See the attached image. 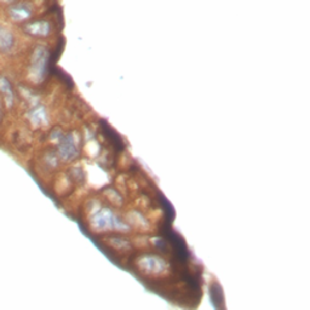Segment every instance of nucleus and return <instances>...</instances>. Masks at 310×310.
I'll return each mask as SVG.
<instances>
[{"label":"nucleus","instance_id":"1","mask_svg":"<svg viewBox=\"0 0 310 310\" xmlns=\"http://www.w3.org/2000/svg\"><path fill=\"white\" fill-rule=\"evenodd\" d=\"M49 58V52L45 47H37L32 56V62L29 67V79L34 83H40L43 80L45 67Z\"/></svg>","mask_w":310,"mask_h":310},{"label":"nucleus","instance_id":"2","mask_svg":"<svg viewBox=\"0 0 310 310\" xmlns=\"http://www.w3.org/2000/svg\"><path fill=\"white\" fill-rule=\"evenodd\" d=\"M92 224L97 229H112V228H118V229H126V226H122L121 222H119L118 218L113 216L112 212L108 210H103L99 212L92 220Z\"/></svg>","mask_w":310,"mask_h":310},{"label":"nucleus","instance_id":"3","mask_svg":"<svg viewBox=\"0 0 310 310\" xmlns=\"http://www.w3.org/2000/svg\"><path fill=\"white\" fill-rule=\"evenodd\" d=\"M58 153L59 157L65 160H73L78 154L77 141L72 135H67L65 137L59 138L58 145Z\"/></svg>","mask_w":310,"mask_h":310},{"label":"nucleus","instance_id":"4","mask_svg":"<svg viewBox=\"0 0 310 310\" xmlns=\"http://www.w3.org/2000/svg\"><path fill=\"white\" fill-rule=\"evenodd\" d=\"M10 17L16 22H22L24 20H28L33 14V8L29 3H18L10 8L9 10Z\"/></svg>","mask_w":310,"mask_h":310},{"label":"nucleus","instance_id":"5","mask_svg":"<svg viewBox=\"0 0 310 310\" xmlns=\"http://www.w3.org/2000/svg\"><path fill=\"white\" fill-rule=\"evenodd\" d=\"M140 267L145 273L158 274L165 269V263L158 257H144L140 261Z\"/></svg>","mask_w":310,"mask_h":310},{"label":"nucleus","instance_id":"6","mask_svg":"<svg viewBox=\"0 0 310 310\" xmlns=\"http://www.w3.org/2000/svg\"><path fill=\"white\" fill-rule=\"evenodd\" d=\"M24 29L29 34H32V36L45 37L50 33V30H51V26H50L49 22L46 21H37L27 24V26L24 27Z\"/></svg>","mask_w":310,"mask_h":310},{"label":"nucleus","instance_id":"7","mask_svg":"<svg viewBox=\"0 0 310 310\" xmlns=\"http://www.w3.org/2000/svg\"><path fill=\"white\" fill-rule=\"evenodd\" d=\"M14 36L9 28L0 24V51L3 52H9L11 51V49L14 47Z\"/></svg>","mask_w":310,"mask_h":310},{"label":"nucleus","instance_id":"8","mask_svg":"<svg viewBox=\"0 0 310 310\" xmlns=\"http://www.w3.org/2000/svg\"><path fill=\"white\" fill-rule=\"evenodd\" d=\"M28 118H29L30 124L33 126H36V128H40V126H44L47 124L46 112L42 106H38L37 108L32 109L29 115H28Z\"/></svg>","mask_w":310,"mask_h":310},{"label":"nucleus","instance_id":"9","mask_svg":"<svg viewBox=\"0 0 310 310\" xmlns=\"http://www.w3.org/2000/svg\"><path fill=\"white\" fill-rule=\"evenodd\" d=\"M0 92H2L3 97H4L5 106L8 107V108H11L15 101L14 91H12L10 81L4 77H0Z\"/></svg>","mask_w":310,"mask_h":310},{"label":"nucleus","instance_id":"10","mask_svg":"<svg viewBox=\"0 0 310 310\" xmlns=\"http://www.w3.org/2000/svg\"><path fill=\"white\" fill-rule=\"evenodd\" d=\"M2 2H4V3H12V2H15V0H2Z\"/></svg>","mask_w":310,"mask_h":310}]
</instances>
